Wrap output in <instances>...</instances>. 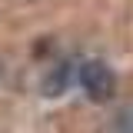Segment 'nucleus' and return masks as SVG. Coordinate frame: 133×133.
Returning <instances> with one entry per match:
<instances>
[{"label": "nucleus", "mask_w": 133, "mask_h": 133, "mask_svg": "<svg viewBox=\"0 0 133 133\" xmlns=\"http://www.w3.org/2000/svg\"><path fill=\"white\" fill-rule=\"evenodd\" d=\"M73 77H77V66H73V63H60L47 80H43V93H47V97H60L66 87H70Z\"/></svg>", "instance_id": "nucleus-2"}, {"label": "nucleus", "mask_w": 133, "mask_h": 133, "mask_svg": "<svg viewBox=\"0 0 133 133\" xmlns=\"http://www.w3.org/2000/svg\"><path fill=\"white\" fill-rule=\"evenodd\" d=\"M107 133H133V103H127L123 110H116V116L110 120Z\"/></svg>", "instance_id": "nucleus-3"}, {"label": "nucleus", "mask_w": 133, "mask_h": 133, "mask_svg": "<svg viewBox=\"0 0 133 133\" xmlns=\"http://www.w3.org/2000/svg\"><path fill=\"white\" fill-rule=\"evenodd\" d=\"M77 83L83 87V93L90 100H97V103L110 100L113 90H116V77H113L107 60H83L77 66Z\"/></svg>", "instance_id": "nucleus-1"}]
</instances>
